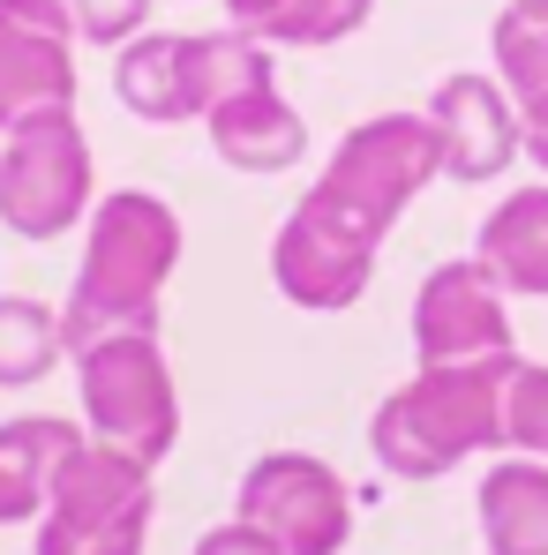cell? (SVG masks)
<instances>
[{
	"label": "cell",
	"instance_id": "cell-19",
	"mask_svg": "<svg viewBox=\"0 0 548 555\" xmlns=\"http://www.w3.org/2000/svg\"><path fill=\"white\" fill-rule=\"evenodd\" d=\"M504 451L548 465V361H519L504 390Z\"/></svg>",
	"mask_w": 548,
	"mask_h": 555
},
{
	"label": "cell",
	"instance_id": "cell-2",
	"mask_svg": "<svg viewBox=\"0 0 548 555\" xmlns=\"http://www.w3.org/2000/svg\"><path fill=\"white\" fill-rule=\"evenodd\" d=\"M174 271H181V218H174V203L151 195V188L98 195L76 285L61 300L68 353L91 346V338H113V331H158V300H166Z\"/></svg>",
	"mask_w": 548,
	"mask_h": 555
},
{
	"label": "cell",
	"instance_id": "cell-1",
	"mask_svg": "<svg viewBox=\"0 0 548 555\" xmlns=\"http://www.w3.org/2000/svg\"><path fill=\"white\" fill-rule=\"evenodd\" d=\"M429 181H444V143H436L429 113L354 120L331 151V166L308 181V195L271 233V285L308 315L354 308L375 278L391 225L413 210V195Z\"/></svg>",
	"mask_w": 548,
	"mask_h": 555
},
{
	"label": "cell",
	"instance_id": "cell-22",
	"mask_svg": "<svg viewBox=\"0 0 548 555\" xmlns=\"http://www.w3.org/2000/svg\"><path fill=\"white\" fill-rule=\"evenodd\" d=\"M278 8H285V0H226L233 30H248V38H264V30H271V23H278Z\"/></svg>",
	"mask_w": 548,
	"mask_h": 555
},
{
	"label": "cell",
	"instance_id": "cell-11",
	"mask_svg": "<svg viewBox=\"0 0 548 555\" xmlns=\"http://www.w3.org/2000/svg\"><path fill=\"white\" fill-rule=\"evenodd\" d=\"M429 120H436V143H444V181L458 188H481L496 181L511 158H526V128H519V105L511 91L496 83V76H473V68H458L444 76L429 105H421Z\"/></svg>",
	"mask_w": 548,
	"mask_h": 555
},
{
	"label": "cell",
	"instance_id": "cell-4",
	"mask_svg": "<svg viewBox=\"0 0 548 555\" xmlns=\"http://www.w3.org/2000/svg\"><path fill=\"white\" fill-rule=\"evenodd\" d=\"M84 390V436L136 465H158L181 443V390L158 331H113L68 353Z\"/></svg>",
	"mask_w": 548,
	"mask_h": 555
},
{
	"label": "cell",
	"instance_id": "cell-15",
	"mask_svg": "<svg viewBox=\"0 0 548 555\" xmlns=\"http://www.w3.org/2000/svg\"><path fill=\"white\" fill-rule=\"evenodd\" d=\"M473 256L488 263V278L504 293H526V300H548V181L511 188L488 218H481V241Z\"/></svg>",
	"mask_w": 548,
	"mask_h": 555
},
{
	"label": "cell",
	"instance_id": "cell-8",
	"mask_svg": "<svg viewBox=\"0 0 548 555\" xmlns=\"http://www.w3.org/2000/svg\"><path fill=\"white\" fill-rule=\"evenodd\" d=\"M233 518L256 526L278 555H339L354 541V488L316 451H264L241 473Z\"/></svg>",
	"mask_w": 548,
	"mask_h": 555
},
{
	"label": "cell",
	"instance_id": "cell-12",
	"mask_svg": "<svg viewBox=\"0 0 548 555\" xmlns=\"http://www.w3.org/2000/svg\"><path fill=\"white\" fill-rule=\"evenodd\" d=\"M203 135H211V151H218L233 173H285V166L308 151V120L278 98L271 53H256V61L218 91V105L203 113Z\"/></svg>",
	"mask_w": 548,
	"mask_h": 555
},
{
	"label": "cell",
	"instance_id": "cell-20",
	"mask_svg": "<svg viewBox=\"0 0 548 555\" xmlns=\"http://www.w3.org/2000/svg\"><path fill=\"white\" fill-rule=\"evenodd\" d=\"M68 23H76V38H91V46H136L143 38V23H151V0H68Z\"/></svg>",
	"mask_w": 548,
	"mask_h": 555
},
{
	"label": "cell",
	"instance_id": "cell-18",
	"mask_svg": "<svg viewBox=\"0 0 548 555\" xmlns=\"http://www.w3.org/2000/svg\"><path fill=\"white\" fill-rule=\"evenodd\" d=\"M368 8H375V0H285L278 23L264 30V46H301V53L339 46V38H354L368 23Z\"/></svg>",
	"mask_w": 548,
	"mask_h": 555
},
{
	"label": "cell",
	"instance_id": "cell-13",
	"mask_svg": "<svg viewBox=\"0 0 548 555\" xmlns=\"http://www.w3.org/2000/svg\"><path fill=\"white\" fill-rule=\"evenodd\" d=\"M91 436L84 421H61V413H15L0 421V526H38L61 465L76 459Z\"/></svg>",
	"mask_w": 548,
	"mask_h": 555
},
{
	"label": "cell",
	"instance_id": "cell-5",
	"mask_svg": "<svg viewBox=\"0 0 548 555\" xmlns=\"http://www.w3.org/2000/svg\"><path fill=\"white\" fill-rule=\"evenodd\" d=\"M151 465L120 459L105 443H84L61 465L46 511H38V541L30 555H143L151 533Z\"/></svg>",
	"mask_w": 548,
	"mask_h": 555
},
{
	"label": "cell",
	"instance_id": "cell-16",
	"mask_svg": "<svg viewBox=\"0 0 548 555\" xmlns=\"http://www.w3.org/2000/svg\"><path fill=\"white\" fill-rule=\"evenodd\" d=\"M481 541L488 555H548V465L541 459H496L481 473Z\"/></svg>",
	"mask_w": 548,
	"mask_h": 555
},
{
	"label": "cell",
	"instance_id": "cell-9",
	"mask_svg": "<svg viewBox=\"0 0 548 555\" xmlns=\"http://www.w3.org/2000/svg\"><path fill=\"white\" fill-rule=\"evenodd\" d=\"M46 113H76L68 0H0V135Z\"/></svg>",
	"mask_w": 548,
	"mask_h": 555
},
{
	"label": "cell",
	"instance_id": "cell-10",
	"mask_svg": "<svg viewBox=\"0 0 548 555\" xmlns=\"http://www.w3.org/2000/svg\"><path fill=\"white\" fill-rule=\"evenodd\" d=\"M496 353H519L504 285L488 278L481 256L436 263L421 278V293H413V361L421 369H451V361H496Z\"/></svg>",
	"mask_w": 548,
	"mask_h": 555
},
{
	"label": "cell",
	"instance_id": "cell-14",
	"mask_svg": "<svg viewBox=\"0 0 548 555\" xmlns=\"http://www.w3.org/2000/svg\"><path fill=\"white\" fill-rule=\"evenodd\" d=\"M488 61H496V83L519 105L526 158L548 173V0H511V8H496V23H488Z\"/></svg>",
	"mask_w": 548,
	"mask_h": 555
},
{
	"label": "cell",
	"instance_id": "cell-21",
	"mask_svg": "<svg viewBox=\"0 0 548 555\" xmlns=\"http://www.w3.org/2000/svg\"><path fill=\"white\" fill-rule=\"evenodd\" d=\"M188 555H278V548L264 541V533H256V526H241V518H226V526H211V533H203V541H195Z\"/></svg>",
	"mask_w": 548,
	"mask_h": 555
},
{
	"label": "cell",
	"instance_id": "cell-3",
	"mask_svg": "<svg viewBox=\"0 0 548 555\" xmlns=\"http://www.w3.org/2000/svg\"><path fill=\"white\" fill-rule=\"evenodd\" d=\"M511 375H519V353L413 369L368 421L375 465L391 480H444L481 451H504V390H511Z\"/></svg>",
	"mask_w": 548,
	"mask_h": 555
},
{
	"label": "cell",
	"instance_id": "cell-17",
	"mask_svg": "<svg viewBox=\"0 0 548 555\" xmlns=\"http://www.w3.org/2000/svg\"><path fill=\"white\" fill-rule=\"evenodd\" d=\"M53 361H68L61 315L30 293H0V390H30L38 375H53Z\"/></svg>",
	"mask_w": 548,
	"mask_h": 555
},
{
	"label": "cell",
	"instance_id": "cell-6",
	"mask_svg": "<svg viewBox=\"0 0 548 555\" xmlns=\"http://www.w3.org/2000/svg\"><path fill=\"white\" fill-rule=\"evenodd\" d=\"M98 203L91 143L76 113H46L0 135V225L15 241H61Z\"/></svg>",
	"mask_w": 548,
	"mask_h": 555
},
{
	"label": "cell",
	"instance_id": "cell-7",
	"mask_svg": "<svg viewBox=\"0 0 548 555\" xmlns=\"http://www.w3.org/2000/svg\"><path fill=\"white\" fill-rule=\"evenodd\" d=\"M271 53L264 38L248 30H203V38H174V30H143L136 46H120L113 61V98L151 120V128H181V120H203L218 91L256 61Z\"/></svg>",
	"mask_w": 548,
	"mask_h": 555
}]
</instances>
